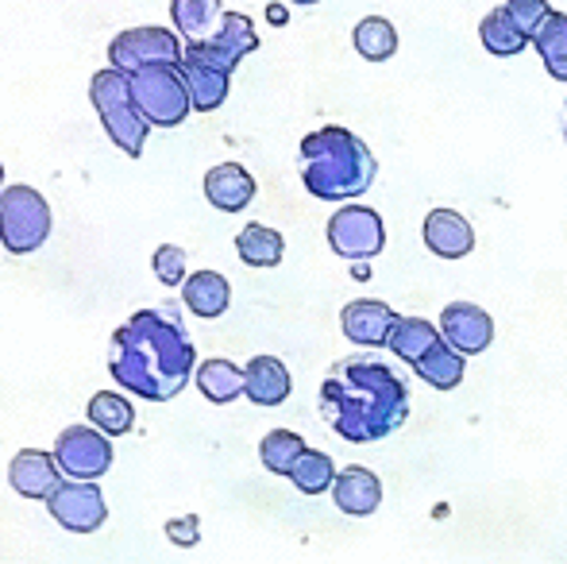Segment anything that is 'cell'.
<instances>
[{
    "label": "cell",
    "mask_w": 567,
    "mask_h": 564,
    "mask_svg": "<svg viewBox=\"0 0 567 564\" xmlns=\"http://www.w3.org/2000/svg\"><path fill=\"white\" fill-rule=\"evenodd\" d=\"M90 101H93V109H97L101 124H105L109 140L116 143V151H124L127 158H140L143 147H147L151 124L143 121L140 105H135L127 74H120L113 66L97 70L90 82Z\"/></svg>",
    "instance_id": "obj_4"
},
{
    "label": "cell",
    "mask_w": 567,
    "mask_h": 564,
    "mask_svg": "<svg viewBox=\"0 0 567 564\" xmlns=\"http://www.w3.org/2000/svg\"><path fill=\"white\" fill-rule=\"evenodd\" d=\"M182 54L186 47L178 43L171 28H127L109 43V66L120 70V74H140V70L151 66H182Z\"/></svg>",
    "instance_id": "obj_7"
},
{
    "label": "cell",
    "mask_w": 567,
    "mask_h": 564,
    "mask_svg": "<svg viewBox=\"0 0 567 564\" xmlns=\"http://www.w3.org/2000/svg\"><path fill=\"white\" fill-rule=\"evenodd\" d=\"M413 371H417V379H425L429 387H436V391H455V387L463 383V371H467V356L455 352L449 340L441 337L417 363H413Z\"/></svg>",
    "instance_id": "obj_19"
},
{
    "label": "cell",
    "mask_w": 567,
    "mask_h": 564,
    "mask_svg": "<svg viewBox=\"0 0 567 564\" xmlns=\"http://www.w3.org/2000/svg\"><path fill=\"white\" fill-rule=\"evenodd\" d=\"M182 301L197 317H220L231 306V286L220 271H197L182 283Z\"/></svg>",
    "instance_id": "obj_22"
},
{
    "label": "cell",
    "mask_w": 567,
    "mask_h": 564,
    "mask_svg": "<svg viewBox=\"0 0 567 564\" xmlns=\"http://www.w3.org/2000/svg\"><path fill=\"white\" fill-rule=\"evenodd\" d=\"M127 82H132V98L151 129H178L189 116V109H194L186 78H182L178 66L140 70V74H132Z\"/></svg>",
    "instance_id": "obj_6"
},
{
    "label": "cell",
    "mask_w": 567,
    "mask_h": 564,
    "mask_svg": "<svg viewBox=\"0 0 567 564\" xmlns=\"http://www.w3.org/2000/svg\"><path fill=\"white\" fill-rule=\"evenodd\" d=\"M47 511H51V519L59 522L62 530H70V534H93V530H101L109 519L105 495H101V488L90 480H62L59 488L47 495Z\"/></svg>",
    "instance_id": "obj_10"
},
{
    "label": "cell",
    "mask_w": 567,
    "mask_h": 564,
    "mask_svg": "<svg viewBox=\"0 0 567 564\" xmlns=\"http://www.w3.org/2000/svg\"><path fill=\"white\" fill-rule=\"evenodd\" d=\"M194 379H197V391L209 402H217V407H228V402H236L244 394V368H236L225 356H213V360L197 363Z\"/></svg>",
    "instance_id": "obj_21"
},
{
    "label": "cell",
    "mask_w": 567,
    "mask_h": 564,
    "mask_svg": "<svg viewBox=\"0 0 567 564\" xmlns=\"http://www.w3.org/2000/svg\"><path fill=\"white\" fill-rule=\"evenodd\" d=\"M0 194H4V163H0Z\"/></svg>",
    "instance_id": "obj_37"
},
{
    "label": "cell",
    "mask_w": 567,
    "mask_h": 564,
    "mask_svg": "<svg viewBox=\"0 0 567 564\" xmlns=\"http://www.w3.org/2000/svg\"><path fill=\"white\" fill-rule=\"evenodd\" d=\"M506 12L514 16L517 28L533 39L540 31V23L553 16V8H548V0H506Z\"/></svg>",
    "instance_id": "obj_33"
},
{
    "label": "cell",
    "mask_w": 567,
    "mask_h": 564,
    "mask_svg": "<svg viewBox=\"0 0 567 564\" xmlns=\"http://www.w3.org/2000/svg\"><path fill=\"white\" fill-rule=\"evenodd\" d=\"M478 39H483L486 51L498 54V59H514V54H522L525 47L533 43V39L514 23V16L506 12V4L491 8V12L483 16V23H478Z\"/></svg>",
    "instance_id": "obj_23"
},
{
    "label": "cell",
    "mask_w": 567,
    "mask_h": 564,
    "mask_svg": "<svg viewBox=\"0 0 567 564\" xmlns=\"http://www.w3.org/2000/svg\"><path fill=\"white\" fill-rule=\"evenodd\" d=\"M355 279H359V283L371 279V271H367V264H355Z\"/></svg>",
    "instance_id": "obj_36"
},
{
    "label": "cell",
    "mask_w": 567,
    "mask_h": 564,
    "mask_svg": "<svg viewBox=\"0 0 567 564\" xmlns=\"http://www.w3.org/2000/svg\"><path fill=\"white\" fill-rule=\"evenodd\" d=\"M151 267H155V275L163 286H182L189 279L186 275V252H182L178 244H158L155 256H151Z\"/></svg>",
    "instance_id": "obj_32"
},
{
    "label": "cell",
    "mask_w": 567,
    "mask_h": 564,
    "mask_svg": "<svg viewBox=\"0 0 567 564\" xmlns=\"http://www.w3.org/2000/svg\"><path fill=\"white\" fill-rule=\"evenodd\" d=\"M166 537H171L174 545H182V550H189V545L202 542V519H197V514L171 519V522H166Z\"/></svg>",
    "instance_id": "obj_34"
},
{
    "label": "cell",
    "mask_w": 567,
    "mask_h": 564,
    "mask_svg": "<svg viewBox=\"0 0 567 564\" xmlns=\"http://www.w3.org/2000/svg\"><path fill=\"white\" fill-rule=\"evenodd\" d=\"M54 213L47 197L31 186H8L0 194V244L12 256H31L51 240Z\"/></svg>",
    "instance_id": "obj_5"
},
{
    "label": "cell",
    "mask_w": 567,
    "mask_h": 564,
    "mask_svg": "<svg viewBox=\"0 0 567 564\" xmlns=\"http://www.w3.org/2000/svg\"><path fill=\"white\" fill-rule=\"evenodd\" d=\"M441 337L449 340L455 352L478 356L491 348L494 340V317L483 306H471V301H452L441 309Z\"/></svg>",
    "instance_id": "obj_12"
},
{
    "label": "cell",
    "mask_w": 567,
    "mask_h": 564,
    "mask_svg": "<svg viewBox=\"0 0 567 564\" xmlns=\"http://www.w3.org/2000/svg\"><path fill=\"white\" fill-rule=\"evenodd\" d=\"M236 252L247 267H278L286 256V240L278 228L267 225H244L236 236Z\"/></svg>",
    "instance_id": "obj_25"
},
{
    "label": "cell",
    "mask_w": 567,
    "mask_h": 564,
    "mask_svg": "<svg viewBox=\"0 0 567 564\" xmlns=\"http://www.w3.org/2000/svg\"><path fill=\"white\" fill-rule=\"evenodd\" d=\"M205 197L220 213H244L255 202V178L239 163H217L205 174Z\"/></svg>",
    "instance_id": "obj_17"
},
{
    "label": "cell",
    "mask_w": 567,
    "mask_h": 564,
    "mask_svg": "<svg viewBox=\"0 0 567 564\" xmlns=\"http://www.w3.org/2000/svg\"><path fill=\"white\" fill-rule=\"evenodd\" d=\"M182 78H186V90H189V101H194L197 113H213L228 101V85L231 78L220 74V70L205 66V62H194L182 54Z\"/></svg>",
    "instance_id": "obj_20"
},
{
    "label": "cell",
    "mask_w": 567,
    "mask_h": 564,
    "mask_svg": "<svg viewBox=\"0 0 567 564\" xmlns=\"http://www.w3.org/2000/svg\"><path fill=\"white\" fill-rule=\"evenodd\" d=\"M329 244L340 259L367 264L386 248V225L371 205H340L329 217Z\"/></svg>",
    "instance_id": "obj_8"
},
{
    "label": "cell",
    "mask_w": 567,
    "mask_h": 564,
    "mask_svg": "<svg viewBox=\"0 0 567 564\" xmlns=\"http://www.w3.org/2000/svg\"><path fill=\"white\" fill-rule=\"evenodd\" d=\"M90 422L93 429H101L105 437H124L135 425V410L124 394L116 391H97L90 399Z\"/></svg>",
    "instance_id": "obj_30"
},
{
    "label": "cell",
    "mask_w": 567,
    "mask_h": 564,
    "mask_svg": "<svg viewBox=\"0 0 567 564\" xmlns=\"http://www.w3.org/2000/svg\"><path fill=\"white\" fill-rule=\"evenodd\" d=\"M54 460H59L62 475L70 480H97L113 468V444L101 429H85V425H70L59 433L54 441Z\"/></svg>",
    "instance_id": "obj_11"
},
{
    "label": "cell",
    "mask_w": 567,
    "mask_h": 564,
    "mask_svg": "<svg viewBox=\"0 0 567 564\" xmlns=\"http://www.w3.org/2000/svg\"><path fill=\"white\" fill-rule=\"evenodd\" d=\"M251 51H259V35H255L251 16H244V12H225L220 28L213 31L209 39L186 43V59L205 62V66L220 70V74H228V78Z\"/></svg>",
    "instance_id": "obj_9"
},
{
    "label": "cell",
    "mask_w": 567,
    "mask_h": 564,
    "mask_svg": "<svg viewBox=\"0 0 567 564\" xmlns=\"http://www.w3.org/2000/svg\"><path fill=\"white\" fill-rule=\"evenodd\" d=\"M379 178V158L355 132L340 124L309 132L301 140V182L321 202H343L363 197Z\"/></svg>",
    "instance_id": "obj_3"
},
{
    "label": "cell",
    "mask_w": 567,
    "mask_h": 564,
    "mask_svg": "<svg viewBox=\"0 0 567 564\" xmlns=\"http://www.w3.org/2000/svg\"><path fill=\"white\" fill-rule=\"evenodd\" d=\"M394 306H386V301L379 298H355L343 306L340 314V325H343V337L351 340V345H363V348H386L390 332H394L398 325Z\"/></svg>",
    "instance_id": "obj_13"
},
{
    "label": "cell",
    "mask_w": 567,
    "mask_h": 564,
    "mask_svg": "<svg viewBox=\"0 0 567 564\" xmlns=\"http://www.w3.org/2000/svg\"><path fill=\"white\" fill-rule=\"evenodd\" d=\"M293 391V379L278 356H251L244 368V394L255 407H282Z\"/></svg>",
    "instance_id": "obj_15"
},
{
    "label": "cell",
    "mask_w": 567,
    "mask_h": 564,
    "mask_svg": "<svg viewBox=\"0 0 567 564\" xmlns=\"http://www.w3.org/2000/svg\"><path fill=\"white\" fill-rule=\"evenodd\" d=\"M321 414L343 441L371 444L410 418V391L379 360H340L321 383Z\"/></svg>",
    "instance_id": "obj_2"
},
{
    "label": "cell",
    "mask_w": 567,
    "mask_h": 564,
    "mask_svg": "<svg viewBox=\"0 0 567 564\" xmlns=\"http://www.w3.org/2000/svg\"><path fill=\"white\" fill-rule=\"evenodd\" d=\"M351 43L367 62H386L398 51V31L386 16H363L355 23V31H351Z\"/></svg>",
    "instance_id": "obj_27"
},
{
    "label": "cell",
    "mask_w": 567,
    "mask_h": 564,
    "mask_svg": "<svg viewBox=\"0 0 567 564\" xmlns=\"http://www.w3.org/2000/svg\"><path fill=\"white\" fill-rule=\"evenodd\" d=\"M421 233H425L429 252L441 259H463V256H471V248H475V228H471V221L455 209H433L425 217V228H421Z\"/></svg>",
    "instance_id": "obj_16"
},
{
    "label": "cell",
    "mask_w": 567,
    "mask_h": 564,
    "mask_svg": "<svg viewBox=\"0 0 567 564\" xmlns=\"http://www.w3.org/2000/svg\"><path fill=\"white\" fill-rule=\"evenodd\" d=\"M306 449H309V444L301 441L293 429H270V433L259 441V460H262V468H267V472L286 475V480H290L293 464H298Z\"/></svg>",
    "instance_id": "obj_29"
},
{
    "label": "cell",
    "mask_w": 567,
    "mask_h": 564,
    "mask_svg": "<svg viewBox=\"0 0 567 564\" xmlns=\"http://www.w3.org/2000/svg\"><path fill=\"white\" fill-rule=\"evenodd\" d=\"M290 4H321V0H290Z\"/></svg>",
    "instance_id": "obj_38"
},
{
    "label": "cell",
    "mask_w": 567,
    "mask_h": 564,
    "mask_svg": "<svg viewBox=\"0 0 567 564\" xmlns=\"http://www.w3.org/2000/svg\"><path fill=\"white\" fill-rule=\"evenodd\" d=\"M109 371L116 387L135 399L171 402L197 371V348L174 306L135 309L113 332Z\"/></svg>",
    "instance_id": "obj_1"
},
{
    "label": "cell",
    "mask_w": 567,
    "mask_h": 564,
    "mask_svg": "<svg viewBox=\"0 0 567 564\" xmlns=\"http://www.w3.org/2000/svg\"><path fill=\"white\" fill-rule=\"evenodd\" d=\"M8 483H12L16 495L43 499L47 503V495L62 483V468H59V460H54V452L23 449V452H16L12 464H8Z\"/></svg>",
    "instance_id": "obj_14"
},
{
    "label": "cell",
    "mask_w": 567,
    "mask_h": 564,
    "mask_svg": "<svg viewBox=\"0 0 567 564\" xmlns=\"http://www.w3.org/2000/svg\"><path fill=\"white\" fill-rule=\"evenodd\" d=\"M533 47H537V54L545 59L548 74H553L556 82H567V16L564 12L553 8V16H548L537 35H533Z\"/></svg>",
    "instance_id": "obj_28"
},
{
    "label": "cell",
    "mask_w": 567,
    "mask_h": 564,
    "mask_svg": "<svg viewBox=\"0 0 567 564\" xmlns=\"http://www.w3.org/2000/svg\"><path fill=\"white\" fill-rule=\"evenodd\" d=\"M337 475H340V472H337V464H332L329 452L306 449V452H301L298 464H293L290 483L301 491V495H324V491H332Z\"/></svg>",
    "instance_id": "obj_31"
},
{
    "label": "cell",
    "mask_w": 567,
    "mask_h": 564,
    "mask_svg": "<svg viewBox=\"0 0 567 564\" xmlns=\"http://www.w3.org/2000/svg\"><path fill=\"white\" fill-rule=\"evenodd\" d=\"M332 499H337V506L343 514L367 519V514H374L382 503V480L371 472V468L351 464V468H343L337 475V483H332Z\"/></svg>",
    "instance_id": "obj_18"
},
{
    "label": "cell",
    "mask_w": 567,
    "mask_h": 564,
    "mask_svg": "<svg viewBox=\"0 0 567 564\" xmlns=\"http://www.w3.org/2000/svg\"><path fill=\"white\" fill-rule=\"evenodd\" d=\"M171 20L189 43H197V39H209V28H220L225 8L220 0H171Z\"/></svg>",
    "instance_id": "obj_26"
},
{
    "label": "cell",
    "mask_w": 567,
    "mask_h": 564,
    "mask_svg": "<svg viewBox=\"0 0 567 564\" xmlns=\"http://www.w3.org/2000/svg\"><path fill=\"white\" fill-rule=\"evenodd\" d=\"M267 16H270L275 23H282V20H286V8H282V4H270V8H267Z\"/></svg>",
    "instance_id": "obj_35"
},
{
    "label": "cell",
    "mask_w": 567,
    "mask_h": 564,
    "mask_svg": "<svg viewBox=\"0 0 567 564\" xmlns=\"http://www.w3.org/2000/svg\"><path fill=\"white\" fill-rule=\"evenodd\" d=\"M436 340H441V329H436L433 321H425V317H398L386 348L398 356V360H405L413 368V363H417L421 356L436 345Z\"/></svg>",
    "instance_id": "obj_24"
}]
</instances>
